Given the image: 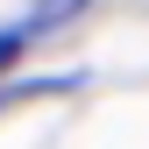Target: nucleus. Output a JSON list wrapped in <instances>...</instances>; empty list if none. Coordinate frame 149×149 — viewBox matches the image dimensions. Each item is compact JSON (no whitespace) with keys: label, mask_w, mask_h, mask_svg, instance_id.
<instances>
[{"label":"nucleus","mask_w":149,"mask_h":149,"mask_svg":"<svg viewBox=\"0 0 149 149\" xmlns=\"http://www.w3.org/2000/svg\"><path fill=\"white\" fill-rule=\"evenodd\" d=\"M22 43H29V36H22V29H0V71H7L14 57H22Z\"/></svg>","instance_id":"obj_2"},{"label":"nucleus","mask_w":149,"mask_h":149,"mask_svg":"<svg viewBox=\"0 0 149 149\" xmlns=\"http://www.w3.org/2000/svg\"><path fill=\"white\" fill-rule=\"evenodd\" d=\"M78 7H85V0H36V14L22 22V36H50L57 22H71V14H78Z\"/></svg>","instance_id":"obj_1"}]
</instances>
